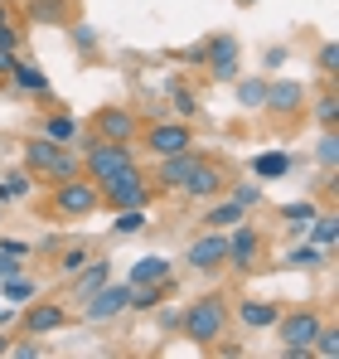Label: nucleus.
I'll return each mask as SVG.
<instances>
[{"label": "nucleus", "mask_w": 339, "mask_h": 359, "mask_svg": "<svg viewBox=\"0 0 339 359\" xmlns=\"http://www.w3.org/2000/svg\"><path fill=\"white\" fill-rule=\"evenodd\" d=\"M228 325H233V306H228L223 292H204V297H194L184 311H179V330H184V340L199 345V350L223 345Z\"/></svg>", "instance_id": "obj_1"}, {"label": "nucleus", "mask_w": 339, "mask_h": 359, "mask_svg": "<svg viewBox=\"0 0 339 359\" xmlns=\"http://www.w3.org/2000/svg\"><path fill=\"white\" fill-rule=\"evenodd\" d=\"M83 151V175L92 180V184H107V180H116L121 170H131V165H141L136 161V151H131V141H102V136H88L83 131V141H78Z\"/></svg>", "instance_id": "obj_2"}, {"label": "nucleus", "mask_w": 339, "mask_h": 359, "mask_svg": "<svg viewBox=\"0 0 339 359\" xmlns=\"http://www.w3.org/2000/svg\"><path fill=\"white\" fill-rule=\"evenodd\" d=\"M25 170H29V175H44L49 184H58V180L83 175V156H78L73 146L49 141V136H29V141H25Z\"/></svg>", "instance_id": "obj_3"}, {"label": "nucleus", "mask_w": 339, "mask_h": 359, "mask_svg": "<svg viewBox=\"0 0 339 359\" xmlns=\"http://www.w3.org/2000/svg\"><path fill=\"white\" fill-rule=\"evenodd\" d=\"M320 325H325V316L315 311V306H300V311H282L277 316V340H282L286 359H305L310 355V340L320 335Z\"/></svg>", "instance_id": "obj_4"}, {"label": "nucleus", "mask_w": 339, "mask_h": 359, "mask_svg": "<svg viewBox=\"0 0 339 359\" xmlns=\"http://www.w3.org/2000/svg\"><path fill=\"white\" fill-rule=\"evenodd\" d=\"M49 204H54L58 219H88V214L102 209V189H97L88 175H73V180H58L54 184Z\"/></svg>", "instance_id": "obj_5"}, {"label": "nucleus", "mask_w": 339, "mask_h": 359, "mask_svg": "<svg viewBox=\"0 0 339 359\" xmlns=\"http://www.w3.org/2000/svg\"><path fill=\"white\" fill-rule=\"evenodd\" d=\"M97 189H102V204H107V209H151V204H155V184L146 180L141 165L121 170L116 180L97 184Z\"/></svg>", "instance_id": "obj_6"}, {"label": "nucleus", "mask_w": 339, "mask_h": 359, "mask_svg": "<svg viewBox=\"0 0 339 359\" xmlns=\"http://www.w3.org/2000/svg\"><path fill=\"white\" fill-rule=\"evenodd\" d=\"M223 267H237V272H257V267H267V233H262L257 224L237 219V224L228 229V262H223Z\"/></svg>", "instance_id": "obj_7"}, {"label": "nucleus", "mask_w": 339, "mask_h": 359, "mask_svg": "<svg viewBox=\"0 0 339 359\" xmlns=\"http://www.w3.org/2000/svg\"><path fill=\"white\" fill-rule=\"evenodd\" d=\"M15 320H20L25 335H39V340H44V335H54V330L68 325V306H63V301H39V297H34L29 306H20Z\"/></svg>", "instance_id": "obj_8"}, {"label": "nucleus", "mask_w": 339, "mask_h": 359, "mask_svg": "<svg viewBox=\"0 0 339 359\" xmlns=\"http://www.w3.org/2000/svg\"><path fill=\"white\" fill-rule=\"evenodd\" d=\"M88 325H112L116 316H126V282H107L102 292H92L88 301H78Z\"/></svg>", "instance_id": "obj_9"}, {"label": "nucleus", "mask_w": 339, "mask_h": 359, "mask_svg": "<svg viewBox=\"0 0 339 359\" xmlns=\"http://www.w3.org/2000/svg\"><path fill=\"white\" fill-rule=\"evenodd\" d=\"M262 107L272 117H300L305 112V83H296V78H267Z\"/></svg>", "instance_id": "obj_10"}, {"label": "nucleus", "mask_w": 339, "mask_h": 359, "mask_svg": "<svg viewBox=\"0 0 339 359\" xmlns=\"http://www.w3.org/2000/svg\"><path fill=\"white\" fill-rule=\"evenodd\" d=\"M92 136H102V141H136L141 136V121L131 107H97L92 112Z\"/></svg>", "instance_id": "obj_11"}, {"label": "nucleus", "mask_w": 339, "mask_h": 359, "mask_svg": "<svg viewBox=\"0 0 339 359\" xmlns=\"http://www.w3.org/2000/svg\"><path fill=\"white\" fill-rule=\"evenodd\" d=\"M184 262H189L194 272H219V267L228 262V233H223V229H209V233H199V238L189 243Z\"/></svg>", "instance_id": "obj_12"}, {"label": "nucleus", "mask_w": 339, "mask_h": 359, "mask_svg": "<svg viewBox=\"0 0 339 359\" xmlns=\"http://www.w3.org/2000/svg\"><path fill=\"white\" fill-rule=\"evenodd\" d=\"M146 146H151V156H174V151H189V146H194V121H151Z\"/></svg>", "instance_id": "obj_13"}, {"label": "nucleus", "mask_w": 339, "mask_h": 359, "mask_svg": "<svg viewBox=\"0 0 339 359\" xmlns=\"http://www.w3.org/2000/svg\"><path fill=\"white\" fill-rule=\"evenodd\" d=\"M277 316H282V301H272V297H237L233 301V320L242 330H272Z\"/></svg>", "instance_id": "obj_14"}, {"label": "nucleus", "mask_w": 339, "mask_h": 359, "mask_svg": "<svg viewBox=\"0 0 339 359\" xmlns=\"http://www.w3.org/2000/svg\"><path fill=\"white\" fill-rule=\"evenodd\" d=\"M223 189H228V170H223V165H214V161L204 156V161L189 170V180H184L179 194H189V199H219Z\"/></svg>", "instance_id": "obj_15"}, {"label": "nucleus", "mask_w": 339, "mask_h": 359, "mask_svg": "<svg viewBox=\"0 0 339 359\" xmlns=\"http://www.w3.org/2000/svg\"><path fill=\"white\" fill-rule=\"evenodd\" d=\"M204 68H209L214 83H233L237 78V39L233 34H209V59H204Z\"/></svg>", "instance_id": "obj_16"}, {"label": "nucleus", "mask_w": 339, "mask_h": 359, "mask_svg": "<svg viewBox=\"0 0 339 359\" xmlns=\"http://www.w3.org/2000/svg\"><path fill=\"white\" fill-rule=\"evenodd\" d=\"M15 93H25V97H54V83H49V73L39 68L34 59H15L10 68V78H5Z\"/></svg>", "instance_id": "obj_17"}, {"label": "nucleus", "mask_w": 339, "mask_h": 359, "mask_svg": "<svg viewBox=\"0 0 339 359\" xmlns=\"http://www.w3.org/2000/svg\"><path fill=\"white\" fill-rule=\"evenodd\" d=\"M204 161V151L199 146H189V151H174V156H160V170H155V184L160 189H184V180L189 170Z\"/></svg>", "instance_id": "obj_18"}, {"label": "nucleus", "mask_w": 339, "mask_h": 359, "mask_svg": "<svg viewBox=\"0 0 339 359\" xmlns=\"http://www.w3.org/2000/svg\"><path fill=\"white\" fill-rule=\"evenodd\" d=\"M68 282H73V301H88L92 292H102V287L112 282V262L92 252V257H88V262H83V267H78Z\"/></svg>", "instance_id": "obj_19"}, {"label": "nucleus", "mask_w": 339, "mask_h": 359, "mask_svg": "<svg viewBox=\"0 0 339 359\" xmlns=\"http://www.w3.org/2000/svg\"><path fill=\"white\" fill-rule=\"evenodd\" d=\"M39 136H49L58 146H78L83 141V121L73 117V112H49V117L39 121Z\"/></svg>", "instance_id": "obj_20"}, {"label": "nucleus", "mask_w": 339, "mask_h": 359, "mask_svg": "<svg viewBox=\"0 0 339 359\" xmlns=\"http://www.w3.org/2000/svg\"><path fill=\"white\" fill-rule=\"evenodd\" d=\"M325 262H330V248H320V243H296L282 257V267H296V272H320Z\"/></svg>", "instance_id": "obj_21"}, {"label": "nucleus", "mask_w": 339, "mask_h": 359, "mask_svg": "<svg viewBox=\"0 0 339 359\" xmlns=\"http://www.w3.org/2000/svg\"><path fill=\"white\" fill-rule=\"evenodd\" d=\"M25 15L34 25H68L73 20V0H25Z\"/></svg>", "instance_id": "obj_22"}, {"label": "nucleus", "mask_w": 339, "mask_h": 359, "mask_svg": "<svg viewBox=\"0 0 339 359\" xmlns=\"http://www.w3.org/2000/svg\"><path fill=\"white\" fill-rule=\"evenodd\" d=\"M170 277H174V262L170 257H155V252L151 257H136L131 272H126V282H170Z\"/></svg>", "instance_id": "obj_23"}, {"label": "nucleus", "mask_w": 339, "mask_h": 359, "mask_svg": "<svg viewBox=\"0 0 339 359\" xmlns=\"http://www.w3.org/2000/svg\"><path fill=\"white\" fill-rule=\"evenodd\" d=\"M237 219H247V209H242L237 199H228V194H219V199L204 209V229H233Z\"/></svg>", "instance_id": "obj_24"}, {"label": "nucleus", "mask_w": 339, "mask_h": 359, "mask_svg": "<svg viewBox=\"0 0 339 359\" xmlns=\"http://www.w3.org/2000/svg\"><path fill=\"white\" fill-rule=\"evenodd\" d=\"M151 224V209H112V238H141Z\"/></svg>", "instance_id": "obj_25"}, {"label": "nucleus", "mask_w": 339, "mask_h": 359, "mask_svg": "<svg viewBox=\"0 0 339 359\" xmlns=\"http://www.w3.org/2000/svg\"><path fill=\"white\" fill-rule=\"evenodd\" d=\"M34 297H39V282H29L25 272H15V277L0 282V301H5V306H29Z\"/></svg>", "instance_id": "obj_26"}, {"label": "nucleus", "mask_w": 339, "mask_h": 359, "mask_svg": "<svg viewBox=\"0 0 339 359\" xmlns=\"http://www.w3.org/2000/svg\"><path fill=\"white\" fill-rule=\"evenodd\" d=\"M170 107H174V117L179 121H194L204 107H199V93L184 83V78H174V88H170Z\"/></svg>", "instance_id": "obj_27"}, {"label": "nucleus", "mask_w": 339, "mask_h": 359, "mask_svg": "<svg viewBox=\"0 0 339 359\" xmlns=\"http://www.w3.org/2000/svg\"><path fill=\"white\" fill-rule=\"evenodd\" d=\"M286 170H291V156H286V151H262V156H252V175L262 180V184L282 180Z\"/></svg>", "instance_id": "obj_28"}, {"label": "nucleus", "mask_w": 339, "mask_h": 359, "mask_svg": "<svg viewBox=\"0 0 339 359\" xmlns=\"http://www.w3.org/2000/svg\"><path fill=\"white\" fill-rule=\"evenodd\" d=\"M277 214H282V219L291 224V229H296V233H305V229H310V219L320 214V204H315V199H291V204H282Z\"/></svg>", "instance_id": "obj_29"}, {"label": "nucleus", "mask_w": 339, "mask_h": 359, "mask_svg": "<svg viewBox=\"0 0 339 359\" xmlns=\"http://www.w3.org/2000/svg\"><path fill=\"white\" fill-rule=\"evenodd\" d=\"M305 233H310V243H320V248H335V243H339V214H335V209L315 214Z\"/></svg>", "instance_id": "obj_30"}, {"label": "nucleus", "mask_w": 339, "mask_h": 359, "mask_svg": "<svg viewBox=\"0 0 339 359\" xmlns=\"http://www.w3.org/2000/svg\"><path fill=\"white\" fill-rule=\"evenodd\" d=\"M223 194H228V199H237L242 209H257V204L267 199V189H262V180H242V184H233V180H228V189H223Z\"/></svg>", "instance_id": "obj_31"}, {"label": "nucleus", "mask_w": 339, "mask_h": 359, "mask_svg": "<svg viewBox=\"0 0 339 359\" xmlns=\"http://www.w3.org/2000/svg\"><path fill=\"white\" fill-rule=\"evenodd\" d=\"M310 117L320 121L325 131H330V126H339V97H335V83H330V88H325L320 97H315V107H310Z\"/></svg>", "instance_id": "obj_32"}, {"label": "nucleus", "mask_w": 339, "mask_h": 359, "mask_svg": "<svg viewBox=\"0 0 339 359\" xmlns=\"http://www.w3.org/2000/svg\"><path fill=\"white\" fill-rule=\"evenodd\" d=\"M88 257H92V248H88V243H73V248H63V252H58V277H73V272H78Z\"/></svg>", "instance_id": "obj_33"}, {"label": "nucleus", "mask_w": 339, "mask_h": 359, "mask_svg": "<svg viewBox=\"0 0 339 359\" xmlns=\"http://www.w3.org/2000/svg\"><path fill=\"white\" fill-rule=\"evenodd\" d=\"M315 161H320L325 170H339V126H330V131L320 136V146H315Z\"/></svg>", "instance_id": "obj_34"}, {"label": "nucleus", "mask_w": 339, "mask_h": 359, "mask_svg": "<svg viewBox=\"0 0 339 359\" xmlns=\"http://www.w3.org/2000/svg\"><path fill=\"white\" fill-rule=\"evenodd\" d=\"M310 355H320V359H339V325H320V335L310 340Z\"/></svg>", "instance_id": "obj_35"}, {"label": "nucleus", "mask_w": 339, "mask_h": 359, "mask_svg": "<svg viewBox=\"0 0 339 359\" xmlns=\"http://www.w3.org/2000/svg\"><path fill=\"white\" fill-rule=\"evenodd\" d=\"M315 68H320V78H325V83H335V78H339V44H335V39H325V44H320Z\"/></svg>", "instance_id": "obj_36"}, {"label": "nucleus", "mask_w": 339, "mask_h": 359, "mask_svg": "<svg viewBox=\"0 0 339 359\" xmlns=\"http://www.w3.org/2000/svg\"><path fill=\"white\" fill-rule=\"evenodd\" d=\"M0 49H20V29H15V10H10V0H0Z\"/></svg>", "instance_id": "obj_37"}, {"label": "nucleus", "mask_w": 339, "mask_h": 359, "mask_svg": "<svg viewBox=\"0 0 339 359\" xmlns=\"http://www.w3.org/2000/svg\"><path fill=\"white\" fill-rule=\"evenodd\" d=\"M73 49H78L83 59H92V54H97V29L78 20V25H73Z\"/></svg>", "instance_id": "obj_38"}, {"label": "nucleus", "mask_w": 339, "mask_h": 359, "mask_svg": "<svg viewBox=\"0 0 339 359\" xmlns=\"http://www.w3.org/2000/svg\"><path fill=\"white\" fill-rule=\"evenodd\" d=\"M262 93H267V78H242L237 83V102L242 107H262Z\"/></svg>", "instance_id": "obj_39"}, {"label": "nucleus", "mask_w": 339, "mask_h": 359, "mask_svg": "<svg viewBox=\"0 0 339 359\" xmlns=\"http://www.w3.org/2000/svg\"><path fill=\"white\" fill-rule=\"evenodd\" d=\"M5 184H10V199H29V194H34V175H29V170H10Z\"/></svg>", "instance_id": "obj_40"}, {"label": "nucleus", "mask_w": 339, "mask_h": 359, "mask_svg": "<svg viewBox=\"0 0 339 359\" xmlns=\"http://www.w3.org/2000/svg\"><path fill=\"white\" fill-rule=\"evenodd\" d=\"M15 272H25L20 252H5V248H0V282H5V277H15Z\"/></svg>", "instance_id": "obj_41"}, {"label": "nucleus", "mask_w": 339, "mask_h": 359, "mask_svg": "<svg viewBox=\"0 0 339 359\" xmlns=\"http://www.w3.org/2000/svg\"><path fill=\"white\" fill-rule=\"evenodd\" d=\"M10 355H15V359H39V355H44V345H39V335H34V340H25V345H10Z\"/></svg>", "instance_id": "obj_42"}, {"label": "nucleus", "mask_w": 339, "mask_h": 359, "mask_svg": "<svg viewBox=\"0 0 339 359\" xmlns=\"http://www.w3.org/2000/svg\"><path fill=\"white\" fill-rule=\"evenodd\" d=\"M15 59H20V49H0V83L10 78V68H15Z\"/></svg>", "instance_id": "obj_43"}, {"label": "nucleus", "mask_w": 339, "mask_h": 359, "mask_svg": "<svg viewBox=\"0 0 339 359\" xmlns=\"http://www.w3.org/2000/svg\"><path fill=\"white\" fill-rule=\"evenodd\" d=\"M0 248H5V252H20V257H29V243H20V238H0Z\"/></svg>", "instance_id": "obj_44"}, {"label": "nucleus", "mask_w": 339, "mask_h": 359, "mask_svg": "<svg viewBox=\"0 0 339 359\" xmlns=\"http://www.w3.org/2000/svg\"><path fill=\"white\" fill-rule=\"evenodd\" d=\"M262 63H267V68H282V63H286V49H282V44H277V49H267V59H262Z\"/></svg>", "instance_id": "obj_45"}, {"label": "nucleus", "mask_w": 339, "mask_h": 359, "mask_svg": "<svg viewBox=\"0 0 339 359\" xmlns=\"http://www.w3.org/2000/svg\"><path fill=\"white\" fill-rule=\"evenodd\" d=\"M10 320H15V311H10V306L0 301V325H10Z\"/></svg>", "instance_id": "obj_46"}, {"label": "nucleus", "mask_w": 339, "mask_h": 359, "mask_svg": "<svg viewBox=\"0 0 339 359\" xmlns=\"http://www.w3.org/2000/svg\"><path fill=\"white\" fill-rule=\"evenodd\" d=\"M0 355H10V335H5V325H0Z\"/></svg>", "instance_id": "obj_47"}, {"label": "nucleus", "mask_w": 339, "mask_h": 359, "mask_svg": "<svg viewBox=\"0 0 339 359\" xmlns=\"http://www.w3.org/2000/svg\"><path fill=\"white\" fill-rule=\"evenodd\" d=\"M237 5H242V10H247V5H257V0H237Z\"/></svg>", "instance_id": "obj_48"}]
</instances>
